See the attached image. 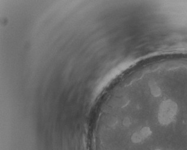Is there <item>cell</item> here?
<instances>
[{
  "mask_svg": "<svg viewBox=\"0 0 187 150\" xmlns=\"http://www.w3.org/2000/svg\"><path fill=\"white\" fill-rule=\"evenodd\" d=\"M178 106L175 102L171 99H167L161 103L159 107L158 120L164 125L171 123L176 114Z\"/></svg>",
  "mask_w": 187,
  "mask_h": 150,
  "instance_id": "obj_1",
  "label": "cell"
},
{
  "mask_svg": "<svg viewBox=\"0 0 187 150\" xmlns=\"http://www.w3.org/2000/svg\"><path fill=\"white\" fill-rule=\"evenodd\" d=\"M149 86L151 94L154 97H158L161 95V90L160 88L156 85V82L154 80H152L149 82Z\"/></svg>",
  "mask_w": 187,
  "mask_h": 150,
  "instance_id": "obj_2",
  "label": "cell"
},
{
  "mask_svg": "<svg viewBox=\"0 0 187 150\" xmlns=\"http://www.w3.org/2000/svg\"><path fill=\"white\" fill-rule=\"evenodd\" d=\"M143 137L141 135L140 132H137L133 133L131 137V140L134 143H138L141 142L143 139Z\"/></svg>",
  "mask_w": 187,
  "mask_h": 150,
  "instance_id": "obj_3",
  "label": "cell"
},
{
  "mask_svg": "<svg viewBox=\"0 0 187 150\" xmlns=\"http://www.w3.org/2000/svg\"><path fill=\"white\" fill-rule=\"evenodd\" d=\"M140 133H141V135L144 139L148 137L152 134V131L149 127H144L140 130Z\"/></svg>",
  "mask_w": 187,
  "mask_h": 150,
  "instance_id": "obj_4",
  "label": "cell"
},
{
  "mask_svg": "<svg viewBox=\"0 0 187 150\" xmlns=\"http://www.w3.org/2000/svg\"><path fill=\"white\" fill-rule=\"evenodd\" d=\"M155 150H160V149H155Z\"/></svg>",
  "mask_w": 187,
  "mask_h": 150,
  "instance_id": "obj_5",
  "label": "cell"
}]
</instances>
